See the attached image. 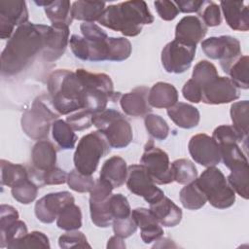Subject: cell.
Returning <instances> with one entry per match:
<instances>
[{"label":"cell","mask_w":249,"mask_h":249,"mask_svg":"<svg viewBox=\"0 0 249 249\" xmlns=\"http://www.w3.org/2000/svg\"><path fill=\"white\" fill-rule=\"evenodd\" d=\"M50 31L49 25L26 22L18 26L1 53V73L15 76L26 69L42 53Z\"/></svg>","instance_id":"cell-1"},{"label":"cell","mask_w":249,"mask_h":249,"mask_svg":"<svg viewBox=\"0 0 249 249\" xmlns=\"http://www.w3.org/2000/svg\"><path fill=\"white\" fill-rule=\"evenodd\" d=\"M97 21L124 36L134 37L141 33L143 25L154 21V17L145 1H125L106 7Z\"/></svg>","instance_id":"cell-2"},{"label":"cell","mask_w":249,"mask_h":249,"mask_svg":"<svg viewBox=\"0 0 249 249\" xmlns=\"http://www.w3.org/2000/svg\"><path fill=\"white\" fill-rule=\"evenodd\" d=\"M47 86L51 103L59 115L84 109V86L76 72L55 70L49 75Z\"/></svg>","instance_id":"cell-3"},{"label":"cell","mask_w":249,"mask_h":249,"mask_svg":"<svg viewBox=\"0 0 249 249\" xmlns=\"http://www.w3.org/2000/svg\"><path fill=\"white\" fill-rule=\"evenodd\" d=\"M76 74L84 86V109L97 114L106 109L107 103L121 96L114 91L113 82L107 74L91 73L85 69H77Z\"/></svg>","instance_id":"cell-4"},{"label":"cell","mask_w":249,"mask_h":249,"mask_svg":"<svg viewBox=\"0 0 249 249\" xmlns=\"http://www.w3.org/2000/svg\"><path fill=\"white\" fill-rule=\"evenodd\" d=\"M110 148L106 137L98 130L84 135L74 153L75 169L85 175L93 174L101 158L110 153Z\"/></svg>","instance_id":"cell-5"},{"label":"cell","mask_w":249,"mask_h":249,"mask_svg":"<svg viewBox=\"0 0 249 249\" xmlns=\"http://www.w3.org/2000/svg\"><path fill=\"white\" fill-rule=\"evenodd\" d=\"M92 124L107 139L112 148L122 149L130 144L133 138L129 122L114 109H105L92 117Z\"/></svg>","instance_id":"cell-6"},{"label":"cell","mask_w":249,"mask_h":249,"mask_svg":"<svg viewBox=\"0 0 249 249\" xmlns=\"http://www.w3.org/2000/svg\"><path fill=\"white\" fill-rule=\"evenodd\" d=\"M43 96L37 97L31 107L21 116L20 124L23 132L31 139L44 140L48 137L51 126L58 119L59 114L51 103L45 102Z\"/></svg>","instance_id":"cell-7"},{"label":"cell","mask_w":249,"mask_h":249,"mask_svg":"<svg viewBox=\"0 0 249 249\" xmlns=\"http://www.w3.org/2000/svg\"><path fill=\"white\" fill-rule=\"evenodd\" d=\"M196 183L213 207L226 209L233 205L235 193L228 183L223 172L216 166L207 167L196 179Z\"/></svg>","instance_id":"cell-8"},{"label":"cell","mask_w":249,"mask_h":249,"mask_svg":"<svg viewBox=\"0 0 249 249\" xmlns=\"http://www.w3.org/2000/svg\"><path fill=\"white\" fill-rule=\"evenodd\" d=\"M201 49L209 58L220 60L225 73L241 56L239 41L229 35L209 37L201 42Z\"/></svg>","instance_id":"cell-9"},{"label":"cell","mask_w":249,"mask_h":249,"mask_svg":"<svg viewBox=\"0 0 249 249\" xmlns=\"http://www.w3.org/2000/svg\"><path fill=\"white\" fill-rule=\"evenodd\" d=\"M140 164L144 166L156 184L166 185L174 181L173 170L167 153L156 147L152 140L148 141L144 147Z\"/></svg>","instance_id":"cell-10"},{"label":"cell","mask_w":249,"mask_h":249,"mask_svg":"<svg viewBox=\"0 0 249 249\" xmlns=\"http://www.w3.org/2000/svg\"><path fill=\"white\" fill-rule=\"evenodd\" d=\"M196 46L184 44L178 40L167 43L161 51V64L168 73L180 74L191 67Z\"/></svg>","instance_id":"cell-11"},{"label":"cell","mask_w":249,"mask_h":249,"mask_svg":"<svg viewBox=\"0 0 249 249\" xmlns=\"http://www.w3.org/2000/svg\"><path fill=\"white\" fill-rule=\"evenodd\" d=\"M125 183L132 194L142 196L149 204L164 196V193L156 186V183L141 164H131L127 167Z\"/></svg>","instance_id":"cell-12"},{"label":"cell","mask_w":249,"mask_h":249,"mask_svg":"<svg viewBox=\"0 0 249 249\" xmlns=\"http://www.w3.org/2000/svg\"><path fill=\"white\" fill-rule=\"evenodd\" d=\"M28 22L26 2L22 0L0 2V37L10 39L14 34L15 26Z\"/></svg>","instance_id":"cell-13"},{"label":"cell","mask_w":249,"mask_h":249,"mask_svg":"<svg viewBox=\"0 0 249 249\" xmlns=\"http://www.w3.org/2000/svg\"><path fill=\"white\" fill-rule=\"evenodd\" d=\"M201 101L205 104L218 105L230 103L239 97V90L228 77H216L201 88Z\"/></svg>","instance_id":"cell-14"},{"label":"cell","mask_w":249,"mask_h":249,"mask_svg":"<svg viewBox=\"0 0 249 249\" xmlns=\"http://www.w3.org/2000/svg\"><path fill=\"white\" fill-rule=\"evenodd\" d=\"M192 159L205 167L215 166L221 161L219 147L212 137L205 133L194 135L188 144Z\"/></svg>","instance_id":"cell-15"},{"label":"cell","mask_w":249,"mask_h":249,"mask_svg":"<svg viewBox=\"0 0 249 249\" xmlns=\"http://www.w3.org/2000/svg\"><path fill=\"white\" fill-rule=\"evenodd\" d=\"M72 202H75V199L69 192L63 191L50 193L41 197L35 203V215L40 222L51 224L56 220L60 211L67 204Z\"/></svg>","instance_id":"cell-16"},{"label":"cell","mask_w":249,"mask_h":249,"mask_svg":"<svg viewBox=\"0 0 249 249\" xmlns=\"http://www.w3.org/2000/svg\"><path fill=\"white\" fill-rule=\"evenodd\" d=\"M207 33V27L196 16H186L176 24L175 40L196 46Z\"/></svg>","instance_id":"cell-17"},{"label":"cell","mask_w":249,"mask_h":249,"mask_svg":"<svg viewBox=\"0 0 249 249\" xmlns=\"http://www.w3.org/2000/svg\"><path fill=\"white\" fill-rule=\"evenodd\" d=\"M149 89L145 86L135 88L121 95L120 105L123 111L131 117H145L152 111L148 101Z\"/></svg>","instance_id":"cell-18"},{"label":"cell","mask_w":249,"mask_h":249,"mask_svg":"<svg viewBox=\"0 0 249 249\" xmlns=\"http://www.w3.org/2000/svg\"><path fill=\"white\" fill-rule=\"evenodd\" d=\"M69 43V27L51 25L46 46L42 52L44 60L52 62L57 60L64 53Z\"/></svg>","instance_id":"cell-19"},{"label":"cell","mask_w":249,"mask_h":249,"mask_svg":"<svg viewBox=\"0 0 249 249\" xmlns=\"http://www.w3.org/2000/svg\"><path fill=\"white\" fill-rule=\"evenodd\" d=\"M131 215L140 228L141 239L144 243L149 244L162 236L163 230L150 209L138 207L131 211Z\"/></svg>","instance_id":"cell-20"},{"label":"cell","mask_w":249,"mask_h":249,"mask_svg":"<svg viewBox=\"0 0 249 249\" xmlns=\"http://www.w3.org/2000/svg\"><path fill=\"white\" fill-rule=\"evenodd\" d=\"M223 11L228 25L236 31H247L249 29L248 7L243 1H221Z\"/></svg>","instance_id":"cell-21"},{"label":"cell","mask_w":249,"mask_h":249,"mask_svg":"<svg viewBox=\"0 0 249 249\" xmlns=\"http://www.w3.org/2000/svg\"><path fill=\"white\" fill-rule=\"evenodd\" d=\"M151 212L158 222L163 227H175L182 220V210L167 196H162L160 200L150 204Z\"/></svg>","instance_id":"cell-22"},{"label":"cell","mask_w":249,"mask_h":249,"mask_svg":"<svg viewBox=\"0 0 249 249\" xmlns=\"http://www.w3.org/2000/svg\"><path fill=\"white\" fill-rule=\"evenodd\" d=\"M32 167L36 172H43L55 166L56 149L48 140H39L35 143L31 151Z\"/></svg>","instance_id":"cell-23"},{"label":"cell","mask_w":249,"mask_h":249,"mask_svg":"<svg viewBox=\"0 0 249 249\" xmlns=\"http://www.w3.org/2000/svg\"><path fill=\"white\" fill-rule=\"evenodd\" d=\"M35 4L43 6L47 18L52 22V25L68 26L74 19L71 13V4L67 0L54 1H35Z\"/></svg>","instance_id":"cell-24"},{"label":"cell","mask_w":249,"mask_h":249,"mask_svg":"<svg viewBox=\"0 0 249 249\" xmlns=\"http://www.w3.org/2000/svg\"><path fill=\"white\" fill-rule=\"evenodd\" d=\"M148 101L154 108H170L178 102L176 88L165 82H158L149 89Z\"/></svg>","instance_id":"cell-25"},{"label":"cell","mask_w":249,"mask_h":249,"mask_svg":"<svg viewBox=\"0 0 249 249\" xmlns=\"http://www.w3.org/2000/svg\"><path fill=\"white\" fill-rule=\"evenodd\" d=\"M167 115L177 126L187 129L196 127L200 120L197 108L184 102H177L168 108Z\"/></svg>","instance_id":"cell-26"},{"label":"cell","mask_w":249,"mask_h":249,"mask_svg":"<svg viewBox=\"0 0 249 249\" xmlns=\"http://www.w3.org/2000/svg\"><path fill=\"white\" fill-rule=\"evenodd\" d=\"M126 162L119 156H113L106 160L99 174V178L108 181L113 188H120L123 186L126 181Z\"/></svg>","instance_id":"cell-27"},{"label":"cell","mask_w":249,"mask_h":249,"mask_svg":"<svg viewBox=\"0 0 249 249\" xmlns=\"http://www.w3.org/2000/svg\"><path fill=\"white\" fill-rule=\"evenodd\" d=\"M106 9V3L100 1H75L71 7L74 19L84 22L98 20Z\"/></svg>","instance_id":"cell-28"},{"label":"cell","mask_w":249,"mask_h":249,"mask_svg":"<svg viewBox=\"0 0 249 249\" xmlns=\"http://www.w3.org/2000/svg\"><path fill=\"white\" fill-rule=\"evenodd\" d=\"M1 184L11 189L29 178V172L22 164L1 160Z\"/></svg>","instance_id":"cell-29"},{"label":"cell","mask_w":249,"mask_h":249,"mask_svg":"<svg viewBox=\"0 0 249 249\" xmlns=\"http://www.w3.org/2000/svg\"><path fill=\"white\" fill-rule=\"evenodd\" d=\"M52 134L56 144L63 150H71L75 147L78 140L74 129L63 120L57 119L52 125Z\"/></svg>","instance_id":"cell-30"},{"label":"cell","mask_w":249,"mask_h":249,"mask_svg":"<svg viewBox=\"0 0 249 249\" xmlns=\"http://www.w3.org/2000/svg\"><path fill=\"white\" fill-rule=\"evenodd\" d=\"M180 201L186 209L197 210L203 207L207 201L206 196L198 188L196 180L183 187L179 193Z\"/></svg>","instance_id":"cell-31"},{"label":"cell","mask_w":249,"mask_h":249,"mask_svg":"<svg viewBox=\"0 0 249 249\" xmlns=\"http://www.w3.org/2000/svg\"><path fill=\"white\" fill-rule=\"evenodd\" d=\"M218 147L221 155V160H223L224 164L230 170L242 164H248V160L238 143H223L219 144Z\"/></svg>","instance_id":"cell-32"},{"label":"cell","mask_w":249,"mask_h":249,"mask_svg":"<svg viewBox=\"0 0 249 249\" xmlns=\"http://www.w3.org/2000/svg\"><path fill=\"white\" fill-rule=\"evenodd\" d=\"M56 226L63 231H75L82 227V212L74 202L67 204L56 218Z\"/></svg>","instance_id":"cell-33"},{"label":"cell","mask_w":249,"mask_h":249,"mask_svg":"<svg viewBox=\"0 0 249 249\" xmlns=\"http://www.w3.org/2000/svg\"><path fill=\"white\" fill-rule=\"evenodd\" d=\"M231 189L241 197L248 199L249 187V167L248 164H242L231 169V173L227 178Z\"/></svg>","instance_id":"cell-34"},{"label":"cell","mask_w":249,"mask_h":249,"mask_svg":"<svg viewBox=\"0 0 249 249\" xmlns=\"http://www.w3.org/2000/svg\"><path fill=\"white\" fill-rule=\"evenodd\" d=\"M29 178L33 180L39 188L44 185H61L67 181L68 174L59 167H52L43 172H36L32 169L28 170Z\"/></svg>","instance_id":"cell-35"},{"label":"cell","mask_w":249,"mask_h":249,"mask_svg":"<svg viewBox=\"0 0 249 249\" xmlns=\"http://www.w3.org/2000/svg\"><path fill=\"white\" fill-rule=\"evenodd\" d=\"M108 198L104 200L89 199L90 218L92 223L98 228H107L112 224L114 220L110 212Z\"/></svg>","instance_id":"cell-36"},{"label":"cell","mask_w":249,"mask_h":249,"mask_svg":"<svg viewBox=\"0 0 249 249\" xmlns=\"http://www.w3.org/2000/svg\"><path fill=\"white\" fill-rule=\"evenodd\" d=\"M174 181L179 184L187 185L197 178L196 165L187 159H179L171 163Z\"/></svg>","instance_id":"cell-37"},{"label":"cell","mask_w":249,"mask_h":249,"mask_svg":"<svg viewBox=\"0 0 249 249\" xmlns=\"http://www.w3.org/2000/svg\"><path fill=\"white\" fill-rule=\"evenodd\" d=\"M131 43L124 37H108V58L110 61H123L129 57Z\"/></svg>","instance_id":"cell-38"},{"label":"cell","mask_w":249,"mask_h":249,"mask_svg":"<svg viewBox=\"0 0 249 249\" xmlns=\"http://www.w3.org/2000/svg\"><path fill=\"white\" fill-rule=\"evenodd\" d=\"M50 241L48 236L42 231H34L27 232L19 239L10 243L6 248L8 249H21V248H50Z\"/></svg>","instance_id":"cell-39"},{"label":"cell","mask_w":249,"mask_h":249,"mask_svg":"<svg viewBox=\"0 0 249 249\" xmlns=\"http://www.w3.org/2000/svg\"><path fill=\"white\" fill-rule=\"evenodd\" d=\"M231 119L232 125L238 129L243 135L248 136V116H249V102L248 100L237 101L231 106Z\"/></svg>","instance_id":"cell-40"},{"label":"cell","mask_w":249,"mask_h":249,"mask_svg":"<svg viewBox=\"0 0 249 249\" xmlns=\"http://www.w3.org/2000/svg\"><path fill=\"white\" fill-rule=\"evenodd\" d=\"M227 74L237 89H247L248 84V56L241 55L229 69Z\"/></svg>","instance_id":"cell-41"},{"label":"cell","mask_w":249,"mask_h":249,"mask_svg":"<svg viewBox=\"0 0 249 249\" xmlns=\"http://www.w3.org/2000/svg\"><path fill=\"white\" fill-rule=\"evenodd\" d=\"M27 233V227L26 224L21 220H16L9 225L4 227H0V235H1V242L0 247L5 248L10 243L19 239L23 235Z\"/></svg>","instance_id":"cell-42"},{"label":"cell","mask_w":249,"mask_h":249,"mask_svg":"<svg viewBox=\"0 0 249 249\" xmlns=\"http://www.w3.org/2000/svg\"><path fill=\"white\" fill-rule=\"evenodd\" d=\"M144 124L148 133L157 140H164L169 133V126L165 120L156 114H147Z\"/></svg>","instance_id":"cell-43"},{"label":"cell","mask_w":249,"mask_h":249,"mask_svg":"<svg viewBox=\"0 0 249 249\" xmlns=\"http://www.w3.org/2000/svg\"><path fill=\"white\" fill-rule=\"evenodd\" d=\"M39 186L30 178L24 180L19 185L12 188L11 193L13 197L22 204L33 202L37 196Z\"/></svg>","instance_id":"cell-44"},{"label":"cell","mask_w":249,"mask_h":249,"mask_svg":"<svg viewBox=\"0 0 249 249\" xmlns=\"http://www.w3.org/2000/svg\"><path fill=\"white\" fill-rule=\"evenodd\" d=\"M212 138L216 142L217 145L223 143H242L247 142V136L243 135L238 129H236L233 125L222 124L217 126L212 134Z\"/></svg>","instance_id":"cell-45"},{"label":"cell","mask_w":249,"mask_h":249,"mask_svg":"<svg viewBox=\"0 0 249 249\" xmlns=\"http://www.w3.org/2000/svg\"><path fill=\"white\" fill-rule=\"evenodd\" d=\"M218 71L213 63L208 60H200L193 70L192 80H194L200 88L218 77Z\"/></svg>","instance_id":"cell-46"},{"label":"cell","mask_w":249,"mask_h":249,"mask_svg":"<svg viewBox=\"0 0 249 249\" xmlns=\"http://www.w3.org/2000/svg\"><path fill=\"white\" fill-rule=\"evenodd\" d=\"M66 182L71 190L78 193H88L90 192L95 181L91 175H85L73 169L68 173Z\"/></svg>","instance_id":"cell-47"},{"label":"cell","mask_w":249,"mask_h":249,"mask_svg":"<svg viewBox=\"0 0 249 249\" xmlns=\"http://www.w3.org/2000/svg\"><path fill=\"white\" fill-rule=\"evenodd\" d=\"M108 203H109L110 212L114 219L125 218L130 216L131 208L126 196H124V195L122 194L111 195L108 198Z\"/></svg>","instance_id":"cell-48"},{"label":"cell","mask_w":249,"mask_h":249,"mask_svg":"<svg viewBox=\"0 0 249 249\" xmlns=\"http://www.w3.org/2000/svg\"><path fill=\"white\" fill-rule=\"evenodd\" d=\"M58 245L60 248L64 249L90 248V245L89 244L86 235L78 230L68 231L67 232L60 235L58 238Z\"/></svg>","instance_id":"cell-49"},{"label":"cell","mask_w":249,"mask_h":249,"mask_svg":"<svg viewBox=\"0 0 249 249\" xmlns=\"http://www.w3.org/2000/svg\"><path fill=\"white\" fill-rule=\"evenodd\" d=\"M202 8V12L199 13V18L202 20L206 27H214L221 24V10L216 3L212 1H206Z\"/></svg>","instance_id":"cell-50"},{"label":"cell","mask_w":249,"mask_h":249,"mask_svg":"<svg viewBox=\"0 0 249 249\" xmlns=\"http://www.w3.org/2000/svg\"><path fill=\"white\" fill-rule=\"evenodd\" d=\"M94 114L87 109H81L75 113L69 115L66 122L74 130H84L89 128L92 125V117Z\"/></svg>","instance_id":"cell-51"},{"label":"cell","mask_w":249,"mask_h":249,"mask_svg":"<svg viewBox=\"0 0 249 249\" xmlns=\"http://www.w3.org/2000/svg\"><path fill=\"white\" fill-rule=\"evenodd\" d=\"M112 225H113L114 233L122 238L129 237L136 231L138 228L137 223L131 214L130 216L125 218L114 219L112 222Z\"/></svg>","instance_id":"cell-52"},{"label":"cell","mask_w":249,"mask_h":249,"mask_svg":"<svg viewBox=\"0 0 249 249\" xmlns=\"http://www.w3.org/2000/svg\"><path fill=\"white\" fill-rule=\"evenodd\" d=\"M80 29L83 37L89 42H101L108 38L107 33L94 22H83Z\"/></svg>","instance_id":"cell-53"},{"label":"cell","mask_w":249,"mask_h":249,"mask_svg":"<svg viewBox=\"0 0 249 249\" xmlns=\"http://www.w3.org/2000/svg\"><path fill=\"white\" fill-rule=\"evenodd\" d=\"M69 45L75 57L82 60H89V44L84 37L73 34L69 39Z\"/></svg>","instance_id":"cell-54"},{"label":"cell","mask_w":249,"mask_h":249,"mask_svg":"<svg viewBox=\"0 0 249 249\" xmlns=\"http://www.w3.org/2000/svg\"><path fill=\"white\" fill-rule=\"evenodd\" d=\"M155 8L158 15L163 20H173L179 14V10L174 2L167 0L155 1Z\"/></svg>","instance_id":"cell-55"},{"label":"cell","mask_w":249,"mask_h":249,"mask_svg":"<svg viewBox=\"0 0 249 249\" xmlns=\"http://www.w3.org/2000/svg\"><path fill=\"white\" fill-rule=\"evenodd\" d=\"M182 93L185 99L193 103H199L201 101L202 93L201 88L192 79L188 80L182 89Z\"/></svg>","instance_id":"cell-56"},{"label":"cell","mask_w":249,"mask_h":249,"mask_svg":"<svg viewBox=\"0 0 249 249\" xmlns=\"http://www.w3.org/2000/svg\"><path fill=\"white\" fill-rule=\"evenodd\" d=\"M206 1H196V0H190V1H175V5L177 6L179 12L182 13H199L202 7L204 6Z\"/></svg>","instance_id":"cell-57"},{"label":"cell","mask_w":249,"mask_h":249,"mask_svg":"<svg viewBox=\"0 0 249 249\" xmlns=\"http://www.w3.org/2000/svg\"><path fill=\"white\" fill-rule=\"evenodd\" d=\"M124 238L118 236V235H114L112 236L108 242H107V245L106 247L107 248H121V249H124L125 248V243L124 242L123 240Z\"/></svg>","instance_id":"cell-58"}]
</instances>
